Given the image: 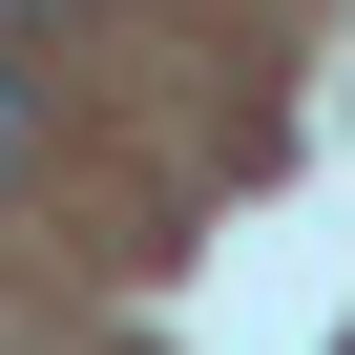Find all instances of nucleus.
<instances>
[{
  "label": "nucleus",
  "instance_id": "1",
  "mask_svg": "<svg viewBox=\"0 0 355 355\" xmlns=\"http://www.w3.org/2000/svg\"><path fill=\"white\" fill-rule=\"evenodd\" d=\"M0 167H21V84H0Z\"/></svg>",
  "mask_w": 355,
  "mask_h": 355
},
{
  "label": "nucleus",
  "instance_id": "2",
  "mask_svg": "<svg viewBox=\"0 0 355 355\" xmlns=\"http://www.w3.org/2000/svg\"><path fill=\"white\" fill-rule=\"evenodd\" d=\"M334 355H355V334H334Z\"/></svg>",
  "mask_w": 355,
  "mask_h": 355
}]
</instances>
